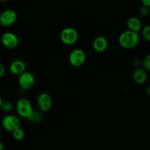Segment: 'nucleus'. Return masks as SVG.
Returning a JSON list of instances; mask_svg holds the SVG:
<instances>
[{
  "label": "nucleus",
  "instance_id": "13",
  "mask_svg": "<svg viewBox=\"0 0 150 150\" xmlns=\"http://www.w3.org/2000/svg\"><path fill=\"white\" fill-rule=\"evenodd\" d=\"M127 27L129 30L139 32L142 29V23L140 19L137 17H130L127 21Z\"/></svg>",
  "mask_w": 150,
  "mask_h": 150
},
{
  "label": "nucleus",
  "instance_id": "3",
  "mask_svg": "<svg viewBox=\"0 0 150 150\" xmlns=\"http://www.w3.org/2000/svg\"><path fill=\"white\" fill-rule=\"evenodd\" d=\"M60 40L67 45H74L79 40V33L73 27H66L60 33Z\"/></svg>",
  "mask_w": 150,
  "mask_h": 150
},
{
  "label": "nucleus",
  "instance_id": "4",
  "mask_svg": "<svg viewBox=\"0 0 150 150\" xmlns=\"http://www.w3.org/2000/svg\"><path fill=\"white\" fill-rule=\"evenodd\" d=\"M1 124L3 128L6 131L10 132V133H12L15 130L21 127V125L20 119L17 116L13 115V114L4 116L1 120Z\"/></svg>",
  "mask_w": 150,
  "mask_h": 150
},
{
  "label": "nucleus",
  "instance_id": "19",
  "mask_svg": "<svg viewBox=\"0 0 150 150\" xmlns=\"http://www.w3.org/2000/svg\"><path fill=\"white\" fill-rule=\"evenodd\" d=\"M149 7H147V6L142 5V7H140V9H139V14H140V16H142V17H148L149 15Z\"/></svg>",
  "mask_w": 150,
  "mask_h": 150
},
{
  "label": "nucleus",
  "instance_id": "10",
  "mask_svg": "<svg viewBox=\"0 0 150 150\" xmlns=\"http://www.w3.org/2000/svg\"><path fill=\"white\" fill-rule=\"evenodd\" d=\"M108 40L103 36L96 37L92 42V48L98 53L104 52L108 48Z\"/></svg>",
  "mask_w": 150,
  "mask_h": 150
},
{
  "label": "nucleus",
  "instance_id": "11",
  "mask_svg": "<svg viewBox=\"0 0 150 150\" xmlns=\"http://www.w3.org/2000/svg\"><path fill=\"white\" fill-rule=\"evenodd\" d=\"M26 64L23 61L20 59H16L12 62L9 65V70L10 73L15 76H19L21 73L26 70Z\"/></svg>",
  "mask_w": 150,
  "mask_h": 150
},
{
  "label": "nucleus",
  "instance_id": "14",
  "mask_svg": "<svg viewBox=\"0 0 150 150\" xmlns=\"http://www.w3.org/2000/svg\"><path fill=\"white\" fill-rule=\"evenodd\" d=\"M42 118H43V116H42V111H33L32 114H31L26 120H28L29 122H31L39 123L42 121Z\"/></svg>",
  "mask_w": 150,
  "mask_h": 150
},
{
  "label": "nucleus",
  "instance_id": "22",
  "mask_svg": "<svg viewBox=\"0 0 150 150\" xmlns=\"http://www.w3.org/2000/svg\"><path fill=\"white\" fill-rule=\"evenodd\" d=\"M4 149V145L2 142L0 141V150H3Z\"/></svg>",
  "mask_w": 150,
  "mask_h": 150
},
{
  "label": "nucleus",
  "instance_id": "25",
  "mask_svg": "<svg viewBox=\"0 0 150 150\" xmlns=\"http://www.w3.org/2000/svg\"><path fill=\"white\" fill-rule=\"evenodd\" d=\"M1 134H0V141H1Z\"/></svg>",
  "mask_w": 150,
  "mask_h": 150
},
{
  "label": "nucleus",
  "instance_id": "15",
  "mask_svg": "<svg viewBox=\"0 0 150 150\" xmlns=\"http://www.w3.org/2000/svg\"><path fill=\"white\" fill-rule=\"evenodd\" d=\"M12 136L15 140L20 142L25 138V132L23 129L19 127V128L16 129L14 131L12 132Z\"/></svg>",
  "mask_w": 150,
  "mask_h": 150
},
{
  "label": "nucleus",
  "instance_id": "6",
  "mask_svg": "<svg viewBox=\"0 0 150 150\" xmlns=\"http://www.w3.org/2000/svg\"><path fill=\"white\" fill-rule=\"evenodd\" d=\"M35 79L31 72L25 70L18 76V85L23 90H29L35 85Z\"/></svg>",
  "mask_w": 150,
  "mask_h": 150
},
{
  "label": "nucleus",
  "instance_id": "23",
  "mask_svg": "<svg viewBox=\"0 0 150 150\" xmlns=\"http://www.w3.org/2000/svg\"><path fill=\"white\" fill-rule=\"evenodd\" d=\"M1 102H2V99H1V97H0V106H1Z\"/></svg>",
  "mask_w": 150,
  "mask_h": 150
},
{
  "label": "nucleus",
  "instance_id": "1",
  "mask_svg": "<svg viewBox=\"0 0 150 150\" xmlns=\"http://www.w3.org/2000/svg\"><path fill=\"white\" fill-rule=\"evenodd\" d=\"M139 32L131 30L124 31L120 34L118 38V42L121 47L125 49H131L135 48L139 44Z\"/></svg>",
  "mask_w": 150,
  "mask_h": 150
},
{
  "label": "nucleus",
  "instance_id": "21",
  "mask_svg": "<svg viewBox=\"0 0 150 150\" xmlns=\"http://www.w3.org/2000/svg\"><path fill=\"white\" fill-rule=\"evenodd\" d=\"M142 5L150 7V0H142Z\"/></svg>",
  "mask_w": 150,
  "mask_h": 150
},
{
  "label": "nucleus",
  "instance_id": "8",
  "mask_svg": "<svg viewBox=\"0 0 150 150\" xmlns=\"http://www.w3.org/2000/svg\"><path fill=\"white\" fill-rule=\"evenodd\" d=\"M1 41L2 45L9 49L16 48L19 43L18 38L16 34L11 32H7L1 35Z\"/></svg>",
  "mask_w": 150,
  "mask_h": 150
},
{
  "label": "nucleus",
  "instance_id": "18",
  "mask_svg": "<svg viewBox=\"0 0 150 150\" xmlns=\"http://www.w3.org/2000/svg\"><path fill=\"white\" fill-rule=\"evenodd\" d=\"M142 37H143L144 39L147 42L150 41V26L149 25H146L144 27V29H142Z\"/></svg>",
  "mask_w": 150,
  "mask_h": 150
},
{
  "label": "nucleus",
  "instance_id": "17",
  "mask_svg": "<svg viewBox=\"0 0 150 150\" xmlns=\"http://www.w3.org/2000/svg\"><path fill=\"white\" fill-rule=\"evenodd\" d=\"M141 64H142V67H143L145 70H146L147 72L150 71V55L149 54L146 55V57L143 59V60L141 62Z\"/></svg>",
  "mask_w": 150,
  "mask_h": 150
},
{
  "label": "nucleus",
  "instance_id": "12",
  "mask_svg": "<svg viewBox=\"0 0 150 150\" xmlns=\"http://www.w3.org/2000/svg\"><path fill=\"white\" fill-rule=\"evenodd\" d=\"M148 72L142 67H139L134 70L133 73V80L136 84H144L148 79Z\"/></svg>",
  "mask_w": 150,
  "mask_h": 150
},
{
  "label": "nucleus",
  "instance_id": "20",
  "mask_svg": "<svg viewBox=\"0 0 150 150\" xmlns=\"http://www.w3.org/2000/svg\"><path fill=\"white\" fill-rule=\"evenodd\" d=\"M5 73V67L3 64L0 63V78L2 77Z\"/></svg>",
  "mask_w": 150,
  "mask_h": 150
},
{
  "label": "nucleus",
  "instance_id": "2",
  "mask_svg": "<svg viewBox=\"0 0 150 150\" xmlns=\"http://www.w3.org/2000/svg\"><path fill=\"white\" fill-rule=\"evenodd\" d=\"M16 108L18 115L24 119H27L34 111L29 100L25 98H21L18 100Z\"/></svg>",
  "mask_w": 150,
  "mask_h": 150
},
{
  "label": "nucleus",
  "instance_id": "7",
  "mask_svg": "<svg viewBox=\"0 0 150 150\" xmlns=\"http://www.w3.org/2000/svg\"><path fill=\"white\" fill-rule=\"evenodd\" d=\"M37 105L38 108L42 112H48L51 111L53 105L52 98L49 94L42 92L40 94L37 99Z\"/></svg>",
  "mask_w": 150,
  "mask_h": 150
},
{
  "label": "nucleus",
  "instance_id": "24",
  "mask_svg": "<svg viewBox=\"0 0 150 150\" xmlns=\"http://www.w3.org/2000/svg\"><path fill=\"white\" fill-rule=\"evenodd\" d=\"M1 1H10V0H0Z\"/></svg>",
  "mask_w": 150,
  "mask_h": 150
},
{
  "label": "nucleus",
  "instance_id": "16",
  "mask_svg": "<svg viewBox=\"0 0 150 150\" xmlns=\"http://www.w3.org/2000/svg\"><path fill=\"white\" fill-rule=\"evenodd\" d=\"M13 105L10 100H2L0 109L4 113H9L13 110Z\"/></svg>",
  "mask_w": 150,
  "mask_h": 150
},
{
  "label": "nucleus",
  "instance_id": "9",
  "mask_svg": "<svg viewBox=\"0 0 150 150\" xmlns=\"http://www.w3.org/2000/svg\"><path fill=\"white\" fill-rule=\"evenodd\" d=\"M17 13L13 10H5L0 14V25L2 26H10L16 23Z\"/></svg>",
  "mask_w": 150,
  "mask_h": 150
},
{
  "label": "nucleus",
  "instance_id": "5",
  "mask_svg": "<svg viewBox=\"0 0 150 150\" xmlns=\"http://www.w3.org/2000/svg\"><path fill=\"white\" fill-rule=\"evenodd\" d=\"M86 56L84 51L80 48H75L70 53L68 57L69 62L75 67H79L86 62Z\"/></svg>",
  "mask_w": 150,
  "mask_h": 150
}]
</instances>
